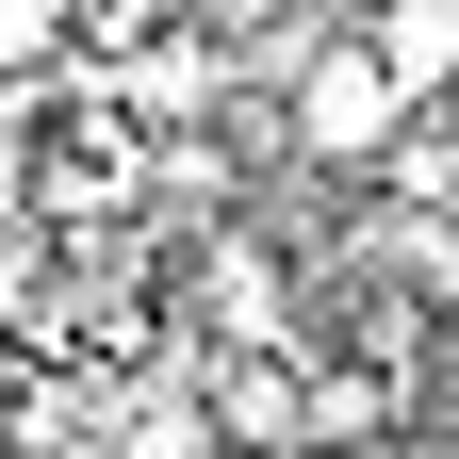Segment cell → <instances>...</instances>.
I'll return each instance as SVG.
<instances>
[{
  "instance_id": "1",
  "label": "cell",
  "mask_w": 459,
  "mask_h": 459,
  "mask_svg": "<svg viewBox=\"0 0 459 459\" xmlns=\"http://www.w3.org/2000/svg\"><path fill=\"white\" fill-rule=\"evenodd\" d=\"M394 132H411V99H394V66L344 17L296 33V66H279V148H296V181H377Z\"/></svg>"
},
{
  "instance_id": "2",
  "label": "cell",
  "mask_w": 459,
  "mask_h": 459,
  "mask_svg": "<svg viewBox=\"0 0 459 459\" xmlns=\"http://www.w3.org/2000/svg\"><path fill=\"white\" fill-rule=\"evenodd\" d=\"M197 411L230 459H312V361H247V344H181Z\"/></svg>"
},
{
  "instance_id": "3",
  "label": "cell",
  "mask_w": 459,
  "mask_h": 459,
  "mask_svg": "<svg viewBox=\"0 0 459 459\" xmlns=\"http://www.w3.org/2000/svg\"><path fill=\"white\" fill-rule=\"evenodd\" d=\"M361 49L394 66V99H459V0H394V17H361Z\"/></svg>"
},
{
  "instance_id": "4",
  "label": "cell",
  "mask_w": 459,
  "mask_h": 459,
  "mask_svg": "<svg viewBox=\"0 0 459 459\" xmlns=\"http://www.w3.org/2000/svg\"><path fill=\"white\" fill-rule=\"evenodd\" d=\"M361 197H394V213H459V99H427L411 132H394V164H377Z\"/></svg>"
},
{
  "instance_id": "5",
  "label": "cell",
  "mask_w": 459,
  "mask_h": 459,
  "mask_svg": "<svg viewBox=\"0 0 459 459\" xmlns=\"http://www.w3.org/2000/svg\"><path fill=\"white\" fill-rule=\"evenodd\" d=\"M17 82H66V0H0V99Z\"/></svg>"
}]
</instances>
